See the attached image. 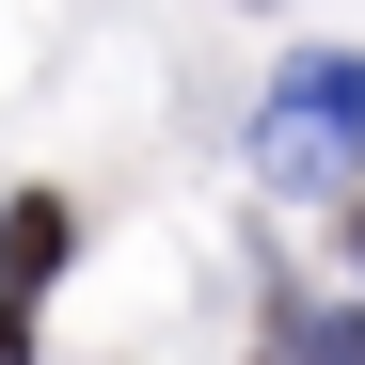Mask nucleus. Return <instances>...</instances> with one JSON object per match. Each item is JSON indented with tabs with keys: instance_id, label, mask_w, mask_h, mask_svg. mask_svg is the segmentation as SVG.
<instances>
[{
	"instance_id": "7ed1b4c3",
	"label": "nucleus",
	"mask_w": 365,
	"mask_h": 365,
	"mask_svg": "<svg viewBox=\"0 0 365 365\" xmlns=\"http://www.w3.org/2000/svg\"><path fill=\"white\" fill-rule=\"evenodd\" d=\"M0 365H32V318H16V302H0Z\"/></svg>"
},
{
	"instance_id": "f03ea898",
	"label": "nucleus",
	"mask_w": 365,
	"mask_h": 365,
	"mask_svg": "<svg viewBox=\"0 0 365 365\" xmlns=\"http://www.w3.org/2000/svg\"><path fill=\"white\" fill-rule=\"evenodd\" d=\"M64 255H80V207L64 191H16V207H0V286H48Z\"/></svg>"
},
{
	"instance_id": "20e7f679",
	"label": "nucleus",
	"mask_w": 365,
	"mask_h": 365,
	"mask_svg": "<svg viewBox=\"0 0 365 365\" xmlns=\"http://www.w3.org/2000/svg\"><path fill=\"white\" fill-rule=\"evenodd\" d=\"M349 270H365V207H349Z\"/></svg>"
},
{
	"instance_id": "f257e3e1",
	"label": "nucleus",
	"mask_w": 365,
	"mask_h": 365,
	"mask_svg": "<svg viewBox=\"0 0 365 365\" xmlns=\"http://www.w3.org/2000/svg\"><path fill=\"white\" fill-rule=\"evenodd\" d=\"M255 159L286 175V191H349V175H365V64H349V48H302V64L270 80Z\"/></svg>"
}]
</instances>
